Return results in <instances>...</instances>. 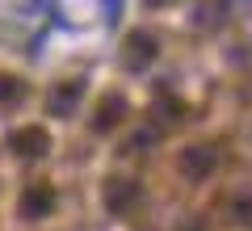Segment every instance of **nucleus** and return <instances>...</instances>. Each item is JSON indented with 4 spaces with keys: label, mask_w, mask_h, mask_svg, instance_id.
<instances>
[{
    "label": "nucleus",
    "mask_w": 252,
    "mask_h": 231,
    "mask_svg": "<svg viewBox=\"0 0 252 231\" xmlns=\"http://www.w3.org/2000/svg\"><path fill=\"white\" fill-rule=\"evenodd\" d=\"M177 168L185 172L189 181H202V177L215 172V151H210V147H185V151H181V160H177Z\"/></svg>",
    "instance_id": "f257e3e1"
},
{
    "label": "nucleus",
    "mask_w": 252,
    "mask_h": 231,
    "mask_svg": "<svg viewBox=\"0 0 252 231\" xmlns=\"http://www.w3.org/2000/svg\"><path fill=\"white\" fill-rule=\"evenodd\" d=\"M139 202V185L135 181H109V194H105V206L114 214H126L130 206Z\"/></svg>",
    "instance_id": "f03ea898"
},
{
    "label": "nucleus",
    "mask_w": 252,
    "mask_h": 231,
    "mask_svg": "<svg viewBox=\"0 0 252 231\" xmlns=\"http://www.w3.org/2000/svg\"><path fill=\"white\" fill-rule=\"evenodd\" d=\"M55 210V198H51V189H26V198H21V214L26 219H46V214Z\"/></svg>",
    "instance_id": "7ed1b4c3"
},
{
    "label": "nucleus",
    "mask_w": 252,
    "mask_h": 231,
    "mask_svg": "<svg viewBox=\"0 0 252 231\" xmlns=\"http://www.w3.org/2000/svg\"><path fill=\"white\" fill-rule=\"evenodd\" d=\"M46 147H51V139H46V131H38V126L13 134V151H21V156H42Z\"/></svg>",
    "instance_id": "20e7f679"
},
{
    "label": "nucleus",
    "mask_w": 252,
    "mask_h": 231,
    "mask_svg": "<svg viewBox=\"0 0 252 231\" xmlns=\"http://www.w3.org/2000/svg\"><path fill=\"white\" fill-rule=\"evenodd\" d=\"M122 114H126L122 97H105V105H97V131H114L122 122Z\"/></svg>",
    "instance_id": "39448f33"
},
{
    "label": "nucleus",
    "mask_w": 252,
    "mask_h": 231,
    "mask_svg": "<svg viewBox=\"0 0 252 231\" xmlns=\"http://www.w3.org/2000/svg\"><path fill=\"white\" fill-rule=\"evenodd\" d=\"M21 93H26V84L13 80V76H0V105H17Z\"/></svg>",
    "instance_id": "423d86ee"
}]
</instances>
